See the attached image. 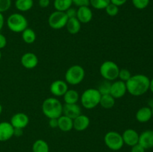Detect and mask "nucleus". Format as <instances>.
Here are the masks:
<instances>
[{
    "instance_id": "9d476101",
    "label": "nucleus",
    "mask_w": 153,
    "mask_h": 152,
    "mask_svg": "<svg viewBox=\"0 0 153 152\" xmlns=\"http://www.w3.org/2000/svg\"><path fill=\"white\" fill-rule=\"evenodd\" d=\"M10 123L11 124L13 128H19V129H24L28 126L29 123V118L25 113L19 112L16 113L12 116L10 118Z\"/></svg>"
},
{
    "instance_id": "412c9836",
    "label": "nucleus",
    "mask_w": 153,
    "mask_h": 152,
    "mask_svg": "<svg viewBox=\"0 0 153 152\" xmlns=\"http://www.w3.org/2000/svg\"><path fill=\"white\" fill-rule=\"evenodd\" d=\"M65 27L67 28V31L70 34H76L80 31L82 23L76 17L70 18L67 20V25Z\"/></svg>"
},
{
    "instance_id": "58836bf2",
    "label": "nucleus",
    "mask_w": 153,
    "mask_h": 152,
    "mask_svg": "<svg viewBox=\"0 0 153 152\" xmlns=\"http://www.w3.org/2000/svg\"><path fill=\"white\" fill-rule=\"evenodd\" d=\"M110 1L112 4H115L117 7H120V6H123L126 3L127 0H110Z\"/></svg>"
},
{
    "instance_id": "f03ea898",
    "label": "nucleus",
    "mask_w": 153,
    "mask_h": 152,
    "mask_svg": "<svg viewBox=\"0 0 153 152\" xmlns=\"http://www.w3.org/2000/svg\"><path fill=\"white\" fill-rule=\"evenodd\" d=\"M42 112L48 119H58L63 114V104L56 97L46 98L42 104Z\"/></svg>"
},
{
    "instance_id": "72a5a7b5",
    "label": "nucleus",
    "mask_w": 153,
    "mask_h": 152,
    "mask_svg": "<svg viewBox=\"0 0 153 152\" xmlns=\"http://www.w3.org/2000/svg\"><path fill=\"white\" fill-rule=\"evenodd\" d=\"M73 1V4L79 7H82V6H89L90 4V0H72Z\"/></svg>"
},
{
    "instance_id": "b1692460",
    "label": "nucleus",
    "mask_w": 153,
    "mask_h": 152,
    "mask_svg": "<svg viewBox=\"0 0 153 152\" xmlns=\"http://www.w3.org/2000/svg\"><path fill=\"white\" fill-rule=\"evenodd\" d=\"M115 98L111 94L102 95L100 105L104 109H111L114 106Z\"/></svg>"
},
{
    "instance_id": "c756f323",
    "label": "nucleus",
    "mask_w": 153,
    "mask_h": 152,
    "mask_svg": "<svg viewBox=\"0 0 153 152\" xmlns=\"http://www.w3.org/2000/svg\"><path fill=\"white\" fill-rule=\"evenodd\" d=\"M150 0H131L133 6L138 10H143L147 7Z\"/></svg>"
},
{
    "instance_id": "c03bdc74",
    "label": "nucleus",
    "mask_w": 153,
    "mask_h": 152,
    "mask_svg": "<svg viewBox=\"0 0 153 152\" xmlns=\"http://www.w3.org/2000/svg\"><path fill=\"white\" fill-rule=\"evenodd\" d=\"M1 113H2V106H1V104H0V116H1Z\"/></svg>"
},
{
    "instance_id": "1a4fd4ad",
    "label": "nucleus",
    "mask_w": 153,
    "mask_h": 152,
    "mask_svg": "<svg viewBox=\"0 0 153 152\" xmlns=\"http://www.w3.org/2000/svg\"><path fill=\"white\" fill-rule=\"evenodd\" d=\"M68 89V83L64 80H54L49 86V91L55 97H63Z\"/></svg>"
},
{
    "instance_id": "20e7f679",
    "label": "nucleus",
    "mask_w": 153,
    "mask_h": 152,
    "mask_svg": "<svg viewBox=\"0 0 153 152\" xmlns=\"http://www.w3.org/2000/svg\"><path fill=\"white\" fill-rule=\"evenodd\" d=\"M6 24L8 29L14 33H22L28 26V19L19 13L10 14L6 20Z\"/></svg>"
},
{
    "instance_id": "2f4dec72",
    "label": "nucleus",
    "mask_w": 153,
    "mask_h": 152,
    "mask_svg": "<svg viewBox=\"0 0 153 152\" xmlns=\"http://www.w3.org/2000/svg\"><path fill=\"white\" fill-rule=\"evenodd\" d=\"M131 74L128 69H120L119 75H118L119 80H122L123 82H126L131 77Z\"/></svg>"
},
{
    "instance_id": "49530a36",
    "label": "nucleus",
    "mask_w": 153,
    "mask_h": 152,
    "mask_svg": "<svg viewBox=\"0 0 153 152\" xmlns=\"http://www.w3.org/2000/svg\"><path fill=\"white\" fill-rule=\"evenodd\" d=\"M1 59V50H0V60Z\"/></svg>"
},
{
    "instance_id": "5701e85b",
    "label": "nucleus",
    "mask_w": 153,
    "mask_h": 152,
    "mask_svg": "<svg viewBox=\"0 0 153 152\" xmlns=\"http://www.w3.org/2000/svg\"><path fill=\"white\" fill-rule=\"evenodd\" d=\"M15 7L20 12H27L31 10L34 5L33 0H16Z\"/></svg>"
},
{
    "instance_id": "ddd939ff",
    "label": "nucleus",
    "mask_w": 153,
    "mask_h": 152,
    "mask_svg": "<svg viewBox=\"0 0 153 152\" xmlns=\"http://www.w3.org/2000/svg\"><path fill=\"white\" fill-rule=\"evenodd\" d=\"M122 137L124 144L130 147L138 143L139 134L135 130L131 129V128L125 130L123 133Z\"/></svg>"
},
{
    "instance_id": "bb28decb",
    "label": "nucleus",
    "mask_w": 153,
    "mask_h": 152,
    "mask_svg": "<svg viewBox=\"0 0 153 152\" xmlns=\"http://www.w3.org/2000/svg\"><path fill=\"white\" fill-rule=\"evenodd\" d=\"M36 37H37V35H36L35 31L28 27L22 32V40L27 44H31V43H34L36 40Z\"/></svg>"
},
{
    "instance_id": "ea45409f",
    "label": "nucleus",
    "mask_w": 153,
    "mask_h": 152,
    "mask_svg": "<svg viewBox=\"0 0 153 152\" xmlns=\"http://www.w3.org/2000/svg\"><path fill=\"white\" fill-rule=\"evenodd\" d=\"M49 125L51 128H58V119H49Z\"/></svg>"
},
{
    "instance_id": "e433bc0d",
    "label": "nucleus",
    "mask_w": 153,
    "mask_h": 152,
    "mask_svg": "<svg viewBox=\"0 0 153 152\" xmlns=\"http://www.w3.org/2000/svg\"><path fill=\"white\" fill-rule=\"evenodd\" d=\"M6 46H7V39H6L5 36L3 35L0 32V50L4 49Z\"/></svg>"
},
{
    "instance_id": "473e14b6",
    "label": "nucleus",
    "mask_w": 153,
    "mask_h": 152,
    "mask_svg": "<svg viewBox=\"0 0 153 152\" xmlns=\"http://www.w3.org/2000/svg\"><path fill=\"white\" fill-rule=\"evenodd\" d=\"M11 0H0V13L7 11L11 7Z\"/></svg>"
},
{
    "instance_id": "f8f14e48",
    "label": "nucleus",
    "mask_w": 153,
    "mask_h": 152,
    "mask_svg": "<svg viewBox=\"0 0 153 152\" xmlns=\"http://www.w3.org/2000/svg\"><path fill=\"white\" fill-rule=\"evenodd\" d=\"M20 63L24 68L32 69L35 68L39 63L38 58L33 52H25L20 58Z\"/></svg>"
},
{
    "instance_id": "423d86ee",
    "label": "nucleus",
    "mask_w": 153,
    "mask_h": 152,
    "mask_svg": "<svg viewBox=\"0 0 153 152\" xmlns=\"http://www.w3.org/2000/svg\"><path fill=\"white\" fill-rule=\"evenodd\" d=\"M120 67L112 61H104L100 67V73L104 80L114 81L118 79Z\"/></svg>"
},
{
    "instance_id": "39448f33",
    "label": "nucleus",
    "mask_w": 153,
    "mask_h": 152,
    "mask_svg": "<svg viewBox=\"0 0 153 152\" xmlns=\"http://www.w3.org/2000/svg\"><path fill=\"white\" fill-rule=\"evenodd\" d=\"M65 81L68 85L76 86L84 80L85 77V69L80 65H73L67 69L65 72Z\"/></svg>"
},
{
    "instance_id": "6e6552de",
    "label": "nucleus",
    "mask_w": 153,
    "mask_h": 152,
    "mask_svg": "<svg viewBox=\"0 0 153 152\" xmlns=\"http://www.w3.org/2000/svg\"><path fill=\"white\" fill-rule=\"evenodd\" d=\"M68 17L65 12L55 10L49 16L48 23L49 27L54 30H60L64 28L67 25Z\"/></svg>"
},
{
    "instance_id": "c85d7f7f",
    "label": "nucleus",
    "mask_w": 153,
    "mask_h": 152,
    "mask_svg": "<svg viewBox=\"0 0 153 152\" xmlns=\"http://www.w3.org/2000/svg\"><path fill=\"white\" fill-rule=\"evenodd\" d=\"M111 86V82L108 80H104L100 84L98 87L99 92L101 95H105V94H110Z\"/></svg>"
},
{
    "instance_id": "c9c22d12",
    "label": "nucleus",
    "mask_w": 153,
    "mask_h": 152,
    "mask_svg": "<svg viewBox=\"0 0 153 152\" xmlns=\"http://www.w3.org/2000/svg\"><path fill=\"white\" fill-rule=\"evenodd\" d=\"M131 152H145V151H146V149L142 147L139 143L131 146Z\"/></svg>"
},
{
    "instance_id": "7c9ffc66",
    "label": "nucleus",
    "mask_w": 153,
    "mask_h": 152,
    "mask_svg": "<svg viewBox=\"0 0 153 152\" xmlns=\"http://www.w3.org/2000/svg\"><path fill=\"white\" fill-rule=\"evenodd\" d=\"M106 13L110 16H115L119 13V7H117L115 4L110 3L107 7L105 8Z\"/></svg>"
},
{
    "instance_id": "4be33fe9",
    "label": "nucleus",
    "mask_w": 153,
    "mask_h": 152,
    "mask_svg": "<svg viewBox=\"0 0 153 152\" xmlns=\"http://www.w3.org/2000/svg\"><path fill=\"white\" fill-rule=\"evenodd\" d=\"M63 98L65 104H77L80 99V95L79 92L76 89H68V90L63 95Z\"/></svg>"
},
{
    "instance_id": "f3484780",
    "label": "nucleus",
    "mask_w": 153,
    "mask_h": 152,
    "mask_svg": "<svg viewBox=\"0 0 153 152\" xmlns=\"http://www.w3.org/2000/svg\"><path fill=\"white\" fill-rule=\"evenodd\" d=\"M138 143L145 149L153 148V130H146L139 134Z\"/></svg>"
},
{
    "instance_id": "9b49d317",
    "label": "nucleus",
    "mask_w": 153,
    "mask_h": 152,
    "mask_svg": "<svg viewBox=\"0 0 153 152\" xmlns=\"http://www.w3.org/2000/svg\"><path fill=\"white\" fill-rule=\"evenodd\" d=\"M127 92L126 82L120 80H116L111 83L110 94L115 98H121Z\"/></svg>"
},
{
    "instance_id": "a211bd4d",
    "label": "nucleus",
    "mask_w": 153,
    "mask_h": 152,
    "mask_svg": "<svg viewBox=\"0 0 153 152\" xmlns=\"http://www.w3.org/2000/svg\"><path fill=\"white\" fill-rule=\"evenodd\" d=\"M91 120L87 115L80 114L73 119V129L76 131H84L89 127Z\"/></svg>"
},
{
    "instance_id": "37998d69",
    "label": "nucleus",
    "mask_w": 153,
    "mask_h": 152,
    "mask_svg": "<svg viewBox=\"0 0 153 152\" xmlns=\"http://www.w3.org/2000/svg\"><path fill=\"white\" fill-rule=\"evenodd\" d=\"M149 90L153 93V77L150 80L149 82Z\"/></svg>"
},
{
    "instance_id": "79ce46f5",
    "label": "nucleus",
    "mask_w": 153,
    "mask_h": 152,
    "mask_svg": "<svg viewBox=\"0 0 153 152\" xmlns=\"http://www.w3.org/2000/svg\"><path fill=\"white\" fill-rule=\"evenodd\" d=\"M23 132H22V129H19V128H14V134L13 136L16 137H20L22 135Z\"/></svg>"
},
{
    "instance_id": "6ab92c4d",
    "label": "nucleus",
    "mask_w": 153,
    "mask_h": 152,
    "mask_svg": "<svg viewBox=\"0 0 153 152\" xmlns=\"http://www.w3.org/2000/svg\"><path fill=\"white\" fill-rule=\"evenodd\" d=\"M136 120L140 123H146L152 118V109L149 107H140L135 114Z\"/></svg>"
},
{
    "instance_id": "aec40b11",
    "label": "nucleus",
    "mask_w": 153,
    "mask_h": 152,
    "mask_svg": "<svg viewBox=\"0 0 153 152\" xmlns=\"http://www.w3.org/2000/svg\"><path fill=\"white\" fill-rule=\"evenodd\" d=\"M58 128L63 132H69L73 129V120L62 114L58 118Z\"/></svg>"
},
{
    "instance_id": "a18cd8bd",
    "label": "nucleus",
    "mask_w": 153,
    "mask_h": 152,
    "mask_svg": "<svg viewBox=\"0 0 153 152\" xmlns=\"http://www.w3.org/2000/svg\"><path fill=\"white\" fill-rule=\"evenodd\" d=\"M151 109H152V118H153V105L152 106V107H151Z\"/></svg>"
},
{
    "instance_id": "393cba45",
    "label": "nucleus",
    "mask_w": 153,
    "mask_h": 152,
    "mask_svg": "<svg viewBox=\"0 0 153 152\" xmlns=\"http://www.w3.org/2000/svg\"><path fill=\"white\" fill-rule=\"evenodd\" d=\"M32 152H49V144L43 139H37L31 147Z\"/></svg>"
},
{
    "instance_id": "4c0bfd02",
    "label": "nucleus",
    "mask_w": 153,
    "mask_h": 152,
    "mask_svg": "<svg viewBox=\"0 0 153 152\" xmlns=\"http://www.w3.org/2000/svg\"><path fill=\"white\" fill-rule=\"evenodd\" d=\"M50 1L51 0H38V4L42 8H46L49 6Z\"/></svg>"
},
{
    "instance_id": "f704fd0d",
    "label": "nucleus",
    "mask_w": 153,
    "mask_h": 152,
    "mask_svg": "<svg viewBox=\"0 0 153 152\" xmlns=\"http://www.w3.org/2000/svg\"><path fill=\"white\" fill-rule=\"evenodd\" d=\"M66 14H67V17L68 19L70 18H73V17H76V13H77V10L74 7H70L68 10H67L65 11Z\"/></svg>"
},
{
    "instance_id": "f257e3e1",
    "label": "nucleus",
    "mask_w": 153,
    "mask_h": 152,
    "mask_svg": "<svg viewBox=\"0 0 153 152\" xmlns=\"http://www.w3.org/2000/svg\"><path fill=\"white\" fill-rule=\"evenodd\" d=\"M150 79L148 76L143 74H137L131 75L126 82L127 92L133 96H141L149 90Z\"/></svg>"
},
{
    "instance_id": "cd10ccee",
    "label": "nucleus",
    "mask_w": 153,
    "mask_h": 152,
    "mask_svg": "<svg viewBox=\"0 0 153 152\" xmlns=\"http://www.w3.org/2000/svg\"><path fill=\"white\" fill-rule=\"evenodd\" d=\"M110 3V0H90V4L97 10L105 9Z\"/></svg>"
},
{
    "instance_id": "dca6fc26",
    "label": "nucleus",
    "mask_w": 153,
    "mask_h": 152,
    "mask_svg": "<svg viewBox=\"0 0 153 152\" xmlns=\"http://www.w3.org/2000/svg\"><path fill=\"white\" fill-rule=\"evenodd\" d=\"M82 114V108L78 104H63V115L73 120L75 118Z\"/></svg>"
},
{
    "instance_id": "a19ab883",
    "label": "nucleus",
    "mask_w": 153,
    "mask_h": 152,
    "mask_svg": "<svg viewBox=\"0 0 153 152\" xmlns=\"http://www.w3.org/2000/svg\"><path fill=\"white\" fill-rule=\"evenodd\" d=\"M4 25V17L3 16V13H0V31L2 30Z\"/></svg>"
},
{
    "instance_id": "0eeeda50",
    "label": "nucleus",
    "mask_w": 153,
    "mask_h": 152,
    "mask_svg": "<svg viewBox=\"0 0 153 152\" xmlns=\"http://www.w3.org/2000/svg\"><path fill=\"white\" fill-rule=\"evenodd\" d=\"M104 142L105 145L111 151H119L123 147L124 142L122 134L117 131H108L104 137Z\"/></svg>"
},
{
    "instance_id": "4468645a",
    "label": "nucleus",
    "mask_w": 153,
    "mask_h": 152,
    "mask_svg": "<svg viewBox=\"0 0 153 152\" xmlns=\"http://www.w3.org/2000/svg\"><path fill=\"white\" fill-rule=\"evenodd\" d=\"M93 11L89 6L79 7L76 13V18L82 24H88L92 20Z\"/></svg>"
},
{
    "instance_id": "2eb2a0df",
    "label": "nucleus",
    "mask_w": 153,
    "mask_h": 152,
    "mask_svg": "<svg viewBox=\"0 0 153 152\" xmlns=\"http://www.w3.org/2000/svg\"><path fill=\"white\" fill-rule=\"evenodd\" d=\"M14 128L9 122H0V142H6L13 137Z\"/></svg>"
},
{
    "instance_id": "7ed1b4c3",
    "label": "nucleus",
    "mask_w": 153,
    "mask_h": 152,
    "mask_svg": "<svg viewBox=\"0 0 153 152\" xmlns=\"http://www.w3.org/2000/svg\"><path fill=\"white\" fill-rule=\"evenodd\" d=\"M101 94L97 89L89 88L82 92L80 96L81 104L84 108L87 110H92L100 105Z\"/></svg>"
},
{
    "instance_id": "a878e982",
    "label": "nucleus",
    "mask_w": 153,
    "mask_h": 152,
    "mask_svg": "<svg viewBox=\"0 0 153 152\" xmlns=\"http://www.w3.org/2000/svg\"><path fill=\"white\" fill-rule=\"evenodd\" d=\"M53 5L55 10L65 12L73 5L72 0H53Z\"/></svg>"
}]
</instances>
